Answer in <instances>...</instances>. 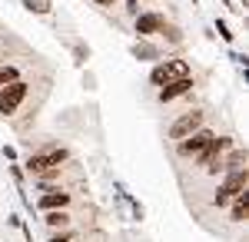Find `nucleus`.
I'll list each match as a JSON object with an SVG mask.
<instances>
[{"mask_svg":"<svg viewBox=\"0 0 249 242\" xmlns=\"http://www.w3.org/2000/svg\"><path fill=\"white\" fill-rule=\"evenodd\" d=\"M23 96H27V83H7L3 90H0V113L3 116H10V113H17V106L23 103Z\"/></svg>","mask_w":249,"mask_h":242,"instance_id":"20e7f679","label":"nucleus"},{"mask_svg":"<svg viewBox=\"0 0 249 242\" xmlns=\"http://www.w3.org/2000/svg\"><path fill=\"white\" fill-rule=\"evenodd\" d=\"M239 192H246V169L243 173H230L226 183L216 189V206H226L230 199H236Z\"/></svg>","mask_w":249,"mask_h":242,"instance_id":"7ed1b4c3","label":"nucleus"},{"mask_svg":"<svg viewBox=\"0 0 249 242\" xmlns=\"http://www.w3.org/2000/svg\"><path fill=\"white\" fill-rule=\"evenodd\" d=\"M93 3H100V7H110V3H116V0H93Z\"/></svg>","mask_w":249,"mask_h":242,"instance_id":"dca6fc26","label":"nucleus"},{"mask_svg":"<svg viewBox=\"0 0 249 242\" xmlns=\"http://www.w3.org/2000/svg\"><path fill=\"white\" fill-rule=\"evenodd\" d=\"M23 7H30V10H40V14H47V10H50V0H23Z\"/></svg>","mask_w":249,"mask_h":242,"instance_id":"4468645a","label":"nucleus"},{"mask_svg":"<svg viewBox=\"0 0 249 242\" xmlns=\"http://www.w3.org/2000/svg\"><path fill=\"white\" fill-rule=\"evenodd\" d=\"M183 76H190V63H186V60H166V63L153 67L150 80H153L156 86H166V83H173V80H183Z\"/></svg>","mask_w":249,"mask_h":242,"instance_id":"f257e3e1","label":"nucleus"},{"mask_svg":"<svg viewBox=\"0 0 249 242\" xmlns=\"http://www.w3.org/2000/svg\"><path fill=\"white\" fill-rule=\"evenodd\" d=\"M63 206H70V196H67V192H60V189L40 196V209H43V212H57V209H63Z\"/></svg>","mask_w":249,"mask_h":242,"instance_id":"1a4fd4ad","label":"nucleus"},{"mask_svg":"<svg viewBox=\"0 0 249 242\" xmlns=\"http://www.w3.org/2000/svg\"><path fill=\"white\" fill-rule=\"evenodd\" d=\"M249 216V192H239L232 199V219H246Z\"/></svg>","mask_w":249,"mask_h":242,"instance_id":"9b49d317","label":"nucleus"},{"mask_svg":"<svg viewBox=\"0 0 249 242\" xmlns=\"http://www.w3.org/2000/svg\"><path fill=\"white\" fill-rule=\"evenodd\" d=\"M196 130H203V113H199V110L179 116V120L170 126V136H173V139H186V136H193Z\"/></svg>","mask_w":249,"mask_h":242,"instance_id":"39448f33","label":"nucleus"},{"mask_svg":"<svg viewBox=\"0 0 249 242\" xmlns=\"http://www.w3.org/2000/svg\"><path fill=\"white\" fill-rule=\"evenodd\" d=\"M63 159H67V153H63V149H47V153H40V156H30L27 169H30V173H47V169L60 166Z\"/></svg>","mask_w":249,"mask_h":242,"instance_id":"0eeeda50","label":"nucleus"},{"mask_svg":"<svg viewBox=\"0 0 249 242\" xmlns=\"http://www.w3.org/2000/svg\"><path fill=\"white\" fill-rule=\"evenodd\" d=\"M17 80H20V70H17V67H0V86L17 83Z\"/></svg>","mask_w":249,"mask_h":242,"instance_id":"f8f14e48","label":"nucleus"},{"mask_svg":"<svg viewBox=\"0 0 249 242\" xmlns=\"http://www.w3.org/2000/svg\"><path fill=\"white\" fill-rule=\"evenodd\" d=\"M213 139H216V136H213L210 130H196L193 133V136H186V139H179V156H186V159H199V156H203V153H206V146H210Z\"/></svg>","mask_w":249,"mask_h":242,"instance_id":"f03ea898","label":"nucleus"},{"mask_svg":"<svg viewBox=\"0 0 249 242\" xmlns=\"http://www.w3.org/2000/svg\"><path fill=\"white\" fill-rule=\"evenodd\" d=\"M166 23H163V17L160 14H140V20H136V34H156V30H163Z\"/></svg>","mask_w":249,"mask_h":242,"instance_id":"9d476101","label":"nucleus"},{"mask_svg":"<svg viewBox=\"0 0 249 242\" xmlns=\"http://www.w3.org/2000/svg\"><path fill=\"white\" fill-rule=\"evenodd\" d=\"M186 93H193V76H183V80H173L166 86H160V100L163 103H173V100H179Z\"/></svg>","mask_w":249,"mask_h":242,"instance_id":"6e6552de","label":"nucleus"},{"mask_svg":"<svg viewBox=\"0 0 249 242\" xmlns=\"http://www.w3.org/2000/svg\"><path fill=\"white\" fill-rule=\"evenodd\" d=\"M47 225H53V229H57V225H67V212H63V209L47 212Z\"/></svg>","mask_w":249,"mask_h":242,"instance_id":"ddd939ff","label":"nucleus"},{"mask_svg":"<svg viewBox=\"0 0 249 242\" xmlns=\"http://www.w3.org/2000/svg\"><path fill=\"white\" fill-rule=\"evenodd\" d=\"M226 149H230V139H213L210 146H206V153L199 156V163L210 169V173H219L223 169V159H226Z\"/></svg>","mask_w":249,"mask_h":242,"instance_id":"423d86ee","label":"nucleus"},{"mask_svg":"<svg viewBox=\"0 0 249 242\" xmlns=\"http://www.w3.org/2000/svg\"><path fill=\"white\" fill-rule=\"evenodd\" d=\"M50 242H70V236H53Z\"/></svg>","mask_w":249,"mask_h":242,"instance_id":"2eb2a0df","label":"nucleus"}]
</instances>
